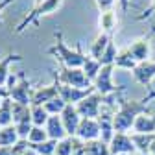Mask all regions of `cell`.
<instances>
[{
    "label": "cell",
    "instance_id": "obj_23",
    "mask_svg": "<svg viewBox=\"0 0 155 155\" xmlns=\"http://www.w3.org/2000/svg\"><path fill=\"white\" fill-rule=\"evenodd\" d=\"M131 140L135 144V150L140 151L142 155H150V148L155 140V135H140V133H131Z\"/></svg>",
    "mask_w": 155,
    "mask_h": 155
},
{
    "label": "cell",
    "instance_id": "obj_36",
    "mask_svg": "<svg viewBox=\"0 0 155 155\" xmlns=\"http://www.w3.org/2000/svg\"><path fill=\"white\" fill-rule=\"evenodd\" d=\"M11 2H13V0H0V26L4 24V18H2V11H4V9H6V8H8V6L11 4Z\"/></svg>",
    "mask_w": 155,
    "mask_h": 155
},
{
    "label": "cell",
    "instance_id": "obj_38",
    "mask_svg": "<svg viewBox=\"0 0 155 155\" xmlns=\"http://www.w3.org/2000/svg\"><path fill=\"white\" fill-rule=\"evenodd\" d=\"M0 155H13V150H11V148H4V146H0Z\"/></svg>",
    "mask_w": 155,
    "mask_h": 155
},
{
    "label": "cell",
    "instance_id": "obj_11",
    "mask_svg": "<svg viewBox=\"0 0 155 155\" xmlns=\"http://www.w3.org/2000/svg\"><path fill=\"white\" fill-rule=\"evenodd\" d=\"M109 151H111V155H131L137 150H135V144L131 140V135L114 133L113 140L109 142Z\"/></svg>",
    "mask_w": 155,
    "mask_h": 155
},
{
    "label": "cell",
    "instance_id": "obj_2",
    "mask_svg": "<svg viewBox=\"0 0 155 155\" xmlns=\"http://www.w3.org/2000/svg\"><path fill=\"white\" fill-rule=\"evenodd\" d=\"M54 37H55V45L48 48V54H52L57 61H59L63 67H70V68H81L83 67V61H85V54L81 50V45H78L76 50L68 48L63 41V33L59 30L54 31Z\"/></svg>",
    "mask_w": 155,
    "mask_h": 155
},
{
    "label": "cell",
    "instance_id": "obj_32",
    "mask_svg": "<svg viewBox=\"0 0 155 155\" xmlns=\"http://www.w3.org/2000/svg\"><path fill=\"white\" fill-rule=\"evenodd\" d=\"M68 104L61 98V96H57V98H54L52 102H48L46 105H45V109L48 111V114L50 116H54V114H61L63 111H65V107H67Z\"/></svg>",
    "mask_w": 155,
    "mask_h": 155
},
{
    "label": "cell",
    "instance_id": "obj_4",
    "mask_svg": "<svg viewBox=\"0 0 155 155\" xmlns=\"http://www.w3.org/2000/svg\"><path fill=\"white\" fill-rule=\"evenodd\" d=\"M13 126L17 127V133L21 139H28V135L33 127L31 120V109L30 105H22L13 102Z\"/></svg>",
    "mask_w": 155,
    "mask_h": 155
},
{
    "label": "cell",
    "instance_id": "obj_25",
    "mask_svg": "<svg viewBox=\"0 0 155 155\" xmlns=\"http://www.w3.org/2000/svg\"><path fill=\"white\" fill-rule=\"evenodd\" d=\"M139 63L133 59V55L129 52V48H122L118 50V54H116V59H114V67L118 68H124V70H135V67H137Z\"/></svg>",
    "mask_w": 155,
    "mask_h": 155
},
{
    "label": "cell",
    "instance_id": "obj_18",
    "mask_svg": "<svg viewBox=\"0 0 155 155\" xmlns=\"http://www.w3.org/2000/svg\"><path fill=\"white\" fill-rule=\"evenodd\" d=\"M133 133L155 135V114L142 113L140 116H137V120H135V124H133Z\"/></svg>",
    "mask_w": 155,
    "mask_h": 155
},
{
    "label": "cell",
    "instance_id": "obj_19",
    "mask_svg": "<svg viewBox=\"0 0 155 155\" xmlns=\"http://www.w3.org/2000/svg\"><path fill=\"white\" fill-rule=\"evenodd\" d=\"M21 59H22V55H21V54H13V52H9L4 59H0V87L6 89L8 80L11 78V74H9V65L15 63V61H21Z\"/></svg>",
    "mask_w": 155,
    "mask_h": 155
},
{
    "label": "cell",
    "instance_id": "obj_44",
    "mask_svg": "<svg viewBox=\"0 0 155 155\" xmlns=\"http://www.w3.org/2000/svg\"><path fill=\"white\" fill-rule=\"evenodd\" d=\"M39 2H43V0H35V4H39Z\"/></svg>",
    "mask_w": 155,
    "mask_h": 155
},
{
    "label": "cell",
    "instance_id": "obj_40",
    "mask_svg": "<svg viewBox=\"0 0 155 155\" xmlns=\"http://www.w3.org/2000/svg\"><path fill=\"white\" fill-rule=\"evenodd\" d=\"M120 2V6H122V11H127V8H129V0H118Z\"/></svg>",
    "mask_w": 155,
    "mask_h": 155
},
{
    "label": "cell",
    "instance_id": "obj_13",
    "mask_svg": "<svg viewBox=\"0 0 155 155\" xmlns=\"http://www.w3.org/2000/svg\"><path fill=\"white\" fill-rule=\"evenodd\" d=\"M76 137L80 140H83V142L100 139V124H98V120L96 118H81L80 126H78V131H76Z\"/></svg>",
    "mask_w": 155,
    "mask_h": 155
},
{
    "label": "cell",
    "instance_id": "obj_1",
    "mask_svg": "<svg viewBox=\"0 0 155 155\" xmlns=\"http://www.w3.org/2000/svg\"><path fill=\"white\" fill-rule=\"evenodd\" d=\"M116 104H118V111L114 113V133H127L133 127L137 116H140L148 109V102H144V100H126L120 94H118V98H116Z\"/></svg>",
    "mask_w": 155,
    "mask_h": 155
},
{
    "label": "cell",
    "instance_id": "obj_45",
    "mask_svg": "<svg viewBox=\"0 0 155 155\" xmlns=\"http://www.w3.org/2000/svg\"><path fill=\"white\" fill-rule=\"evenodd\" d=\"M2 100H4V98H2V96H0V104H2Z\"/></svg>",
    "mask_w": 155,
    "mask_h": 155
},
{
    "label": "cell",
    "instance_id": "obj_28",
    "mask_svg": "<svg viewBox=\"0 0 155 155\" xmlns=\"http://www.w3.org/2000/svg\"><path fill=\"white\" fill-rule=\"evenodd\" d=\"M85 151H87V155H111L109 144L104 142L102 139H96V140L85 142Z\"/></svg>",
    "mask_w": 155,
    "mask_h": 155
},
{
    "label": "cell",
    "instance_id": "obj_35",
    "mask_svg": "<svg viewBox=\"0 0 155 155\" xmlns=\"http://www.w3.org/2000/svg\"><path fill=\"white\" fill-rule=\"evenodd\" d=\"M151 11H155V0H151V6H150L148 9H144L140 15H137V17H135V21H146V18L151 15Z\"/></svg>",
    "mask_w": 155,
    "mask_h": 155
},
{
    "label": "cell",
    "instance_id": "obj_26",
    "mask_svg": "<svg viewBox=\"0 0 155 155\" xmlns=\"http://www.w3.org/2000/svg\"><path fill=\"white\" fill-rule=\"evenodd\" d=\"M13 124V100L4 98L0 104V127H6Z\"/></svg>",
    "mask_w": 155,
    "mask_h": 155
},
{
    "label": "cell",
    "instance_id": "obj_16",
    "mask_svg": "<svg viewBox=\"0 0 155 155\" xmlns=\"http://www.w3.org/2000/svg\"><path fill=\"white\" fill-rule=\"evenodd\" d=\"M133 78L137 80L140 85L148 87L151 83V80L155 78V61L153 59H148L144 63H139L133 70Z\"/></svg>",
    "mask_w": 155,
    "mask_h": 155
},
{
    "label": "cell",
    "instance_id": "obj_30",
    "mask_svg": "<svg viewBox=\"0 0 155 155\" xmlns=\"http://www.w3.org/2000/svg\"><path fill=\"white\" fill-rule=\"evenodd\" d=\"M30 148L37 153V155H55V148H57V140H45L41 144H30Z\"/></svg>",
    "mask_w": 155,
    "mask_h": 155
},
{
    "label": "cell",
    "instance_id": "obj_14",
    "mask_svg": "<svg viewBox=\"0 0 155 155\" xmlns=\"http://www.w3.org/2000/svg\"><path fill=\"white\" fill-rule=\"evenodd\" d=\"M59 116H61V122L65 126L67 135H68V137H76L78 126H80V122H81V116H80V113H78L76 105H67L65 111Z\"/></svg>",
    "mask_w": 155,
    "mask_h": 155
},
{
    "label": "cell",
    "instance_id": "obj_22",
    "mask_svg": "<svg viewBox=\"0 0 155 155\" xmlns=\"http://www.w3.org/2000/svg\"><path fill=\"white\" fill-rule=\"evenodd\" d=\"M83 140H80L78 137H65L63 140H57V148H55V155H72L74 150L81 148Z\"/></svg>",
    "mask_w": 155,
    "mask_h": 155
},
{
    "label": "cell",
    "instance_id": "obj_21",
    "mask_svg": "<svg viewBox=\"0 0 155 155\" xmlns=\"http://www.w3.org/2000/svg\"><path fill=\"white\" fill-rule=\"evenodd\" d=\"M98 24H100V31L107 33L113 37V33L116 31V26H118V17H116L114 11H105V13H100V18H98Z\"/></svg>",
    "mask_w": 155,
    "mask_h": 155
},
{
    "label": "cell",
    "instance_id": "obj_17",
    "mask_svg": "<svg viewBox=\"0 0 155 155\" xmlns=\"http://www.w3.org/2000/svg\"><path fill=\"white\" fill-rule=\"evenodd\" d=\"M45 129H46V133H48V139H52V140H63L65 137H68L59 114L50 116L48 122H46V126H45Z\"/></svg>",
    "mask_w": 155,
    "mask_h": 155
},
{
    "label": "cell",
    "instance_id": "obj_20",
    "mask_svg": "<svg viewBox=\"0 0 155 155\" xmlns=\"http://www.w3.org/2000/svg\"><path fill=\"white\" fill-rule=\"evenodd\" d=\"M111 35H107V33H104V31H100L98 35H96V39L92 41V45H91V50H89V55H92L94 59H102V55H104V52H105V48H107V45H109V41H111Z\"/></svg>",
    "mask_w": 155,
    "mask_h": 155
},
{
    "label": "cell",
    "instance_id": "obj_39",
    "mask_svg": "<svg viewBox=\"0 0 155 155\" xmlns=\"http://www.w3.org/2000/svg\"><path fill=\"white\" fill-rule=\"evenodd\" d=\"M72 155H87V151H85V142H83V146H81V148L74 150V153H72Z\"/></svg>",
    "mask_w": 155,
    "mask_h": 155
},
{
    "label": "cell",
    "instance_id": "obj_37",
    "mask_svg": "<svg viewBox=\"0 0 155 155\" xmlns=\"http://www.w3.org/2000/svg\"><path fill=\"white\" fill-rule=\"evenodd\" d=\"M142 100H144V102H150V100H155V91H153V89H150V92H148V94L144 96V98H142Z\"/></svg>",
    "mask_w": 155,
    "mask_h": 155
},
{
    "label": "cell",
    "instance_id": "obj_3",
    "mask_svg": "<svg viewBox=\"0 0 155 155\" xmlns=\"http://www.w3.org/2000/svg\"><path fill=\"white\" fill-rule=\"evenodd\" d=\"M61 4H63V0H43V2L35 4V8L22 18V22L15 28V33H22L30 24H39V18L45 17V15L54 13L55 9H59Z\"/></svg>",
    "mask_w": 155,
    "mask_h": 155
},
{
    "label": "cell",
    "instance_id": "obj_31",
    "mask_svg": "<svg viewBox=\"0 0 155 155\" xmlns=\"http://www.w3.org/2000/svg\"><path fill=\"white\" fill-rule=\"evenodd\" d=\"M26 140H28L30 144H41V142L48 140V133H46V129H45V127H39V126H33Z\"/></svg>",
    "mask_w": 155,
    "mask_h": 155
},
{
    "label": "cell",
    "instance_id": "obj_43",
    "mask_svg": "<svg viewBox=\"0 0 155 155\" xmlns=\"http://www.w3.org/2000/svg\"><path fill=\"white\" fill-rule=\"evenodd\" d=\"M151 33H153V35H155V26H153V28H151Z\"/></svg>",
    "mask_w": 155,
    "mask_h": 155
},
{
    "label": "cell",
    "instance_id": "obj_12",
    "mask_svg": "<svg viewBox=\"0 0 155 155\" xmlns=\"http://www.w3.org/2000/svg\"><path fill=\"white\" fill-rule=\"evenodd\" d=\"M92 92H96L94 85L89 87V89H78V87H68V85H63L61 83V91H59V96L68 104V105H78L81 100H85L87 96H91Z\"/></svg>",
    "mask_w": 155,
    "mask_h": 155
},
{
    "label": "cell",
    "instance_id": "obj_41",
    "mask_svg": "<svg viewBox=\"0 0 155 155\" xmlns=\"http://www.w3.org/2000/svg\"><path fill=\"white\" fill-rule=\"evenodd\" d=\"M17 155H37L31 148H28V150H24V151H21V153H17Z\"/></svg>",
    "mask_w": 155,
    "mask_h": 155
},
{
    "label": "cell",
    "instance_id": "obj_9",
    "mask_svg": "<svg viewBox=\"0 0 155 155\" xmlns=\"http://www.w3.org/2000/svg\"><path fill=\"white\" fill-rule=\"evenodd\" d=\"M113 70H114V65H104L102 70L98 72L94 80V89L98 94L102 96H113L116 92V85L113 83Z\"/></svg>",
    "mask_w": 155,
    "mask_h": 155
},
{
    "label": "cell",
    "instance_id": "obj_34",
    "mask_svg": "<svg viewBox=\"0 0 155 155\" xmlns=\"http://www.w3.org/2000/svg\"><path fill=\"white\" fill-rule=\"evenodd\" d=\"M96 2V8L100 9V13H105V11H113V6L116 0H94Z\"/></svg>",
    "mask_w": 155,
    "mask_h": 155
},
{
    "label": "cell",
    "instance_id": "obj_15",
    "mask_svg": "<svg viewBox=\"0 0 155 155\" xmlns=\"http://www.w3.org/2000/svg\"><path fill=\"white\" fill-rule=\"evenodd\" d=\"M96 120L100 124V139L109 144L114 137V114H111L107 109H102L100 116Z\"/></svg>",
    "mask_w": 155,
    "mask_h": 155
},
{
    "label": "cell",
    "instance_id": "obj_42",
    "mask_svg": "<svg viewBox=\"0 0 155 155\" xmlns=\"http://www.w3.org/2000/svg\"><path fill=\"white\" fill-rule=\"evenodd\" d=\"M150 155H155V140H153V144H151V148H150Z\"/></svg>",
    "mask_w": 155,
    "mask_h": 155
},
{
    "label": "cell",
    "instance_id": "obj_8",
    "mask_svg": "<svg viewBox=\"0 0 155 155\" xmlns=\"http://www.w3.org/2000/svg\"><path fill=\"white\" fill-rule=\"evenodd\" d=\"M107 102V96H102L98 92H92L91 96H87L85 100H81L76 105L78 113L81 118H98L102 113V104Z\"/></svg>",
    "mask_w": 155,
    "mask_h": 155
},
{
    "label": "cell",
    "instance_id": "obj_27",
    "mask_svg": "<svg viewBox=\"0 0 155 155\" xmlns=\"http://www.w3.org/2000/svg\"><path fill=\"white\" fill-rule=\"evenodd\" d=\"M81 70L85 72V76L89 78V80L94 83L96 76H98V72L102 70V63H100L98 59H94L92 55H85V61H83V67H81Z\"/></svg>",
    "mask_w": 155,
    "mask_h": 155
},
{
    "label": "cell",
    "instance_id": "obj_6",
    "mask_svg": "<svg viewBox=\"0 0 155 155\" xmlns=\"http://www.w3.org/2000/svg\"><path fill=\"white\" fill-rule=\"evenodd\" d=\"M59 81L63 85H68V87H78V89H89L92 87V81L85 76V72L81 68H70V67H59Z\"/></svg>",
    "mask_w": 155,
    "mask_h": 155
},
{
    "label": "cell",
    "instance_id": "obj_10",
    "mask_svg": "<svg viewBox=\"0 0 155 155\" xmlns=\"http://www.w3.org/2000/svg\"><path fill=\"white\" fill-rule=\"evenodd\" d=\"M151 37H153V33L150 31L148 35L137 39V41H133L127 46L129 52H131V55H133V59L137 61V63H144V61L150 59V55H151V43H150Z\"/></svg>",
    "mask_w": 155,
    "mask_h": 155
},
{
    "label": "cell",
    "instance_id": "obj_24",
    "mask_svg": "<svg viewBox=\"0 0 155 155\" xmlns=\"http://www.w3.org/2000/svg\"><path fill=\"white\" fill-rule=\"evenodd\" d=\"M18 140H21V137H18L17 127L13 124L11 126H6V127H0V146L13 148Z\"/></svg>",
    "mask_w": 155,
    "mask_h": 155
},
{
    "label": "cell",
    "instance_id": "obj_5",
    "mask_svg": "<svg viewBox=\"0 0 155 155\" xmlns=\"http://www.w3.org/2000/svg\"><path fill=\"white\" fill-rule=\"evenodd\" d=\"M9 92V98L17 104H22V105H31V81L26 80L24 72H17V83L13 87L8 89Z\"/></svg>",
    "mask_w": 155,
    "mask_h": 155
},
{
    "label": "cell",
    "instance_id": "obj_29",
    "mask_svg": "<svg viewBox=\"0 0 155 155\" xmlns=\"http://www.w3.org/2000/svg\"><path fill=\"white\" fill-rule=\"evenodd\" d=\"M31 109V120H33V126H39V127H45L50 114L48 111L45 109V105H30Z\"/></svg>",
    "mask_w": 155,
    "mask_h": 155
},
{
    "label": "cell",
    "instance_id": "obj_7",
    "mask_svg": "<svg viewBox=\"0 0 155 155\" xmlns=\"http://www.w3.org/2000/svg\"><path fill=\"white\" fill-rule=\"evenodd\" d=\"M59 91H61V81H59L57 72H54V81L50 85L33 89V92H31V105H46L48 102H52L54 98L59 96Z\"/></svg>",
    "mask_w": 155,
    "mask_h": 155
},
{
    "label": "cell",
    "instance_id": "obj_33",
    "mask_svg": "<svg viewBox=\"0 0 155 155\" xmlns=\"http://www.w3.org/2000/svg\"><path fill=\"white\" fill-rule=\"evenodd\" d=\"M116 46H114V43H113V39L109 41V45H107V48H105V52H104V55H102V59H100V63H102V67L104 65H114V59H116Z\"/></svg>",
    "mask_w": 155,
    "mask_h": 155
}]
</instances>
